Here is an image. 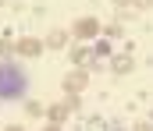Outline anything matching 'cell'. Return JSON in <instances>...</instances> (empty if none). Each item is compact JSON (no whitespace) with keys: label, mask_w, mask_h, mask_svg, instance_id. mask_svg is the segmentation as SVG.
I'll return each mask as SVG.
<instances>
[{"label":"cell","mask_w":153,"mask_h":131,"mask_svg":"<svg viewBox=\"0 0 153 131\" xmlns=\"http://www.w3.org/2000/svg\"><path fill=\"white\" fill-rule=\"evenodd\" d=\"M22 89H25V75H22L14 64L0 67V99H18Z\"/></svg>","instance_id":"1"},{"label":"cell","mask_w":153,"mask_h":131,"mask_svg":"<svg viewBox=\"0 0 153 131\" xmlns=\"http://www.w3.org/2000/svg\"><path fill=\"white\" fill-rule=\"evenodd\" d=\"M71 32H75L78 39H93V36L100 32V21H96V18H78L75 25H71Z\"/></svg>","instance_id":"2"},{"label":"cell","mask_w":153,"mask_h":131,"mask_svg":"<svg viewBox=\"0 0 153 131\" xmlns=\"http://www.w3.org/2000/svg\"><path fill=\"white\" fill-rule=\"evenodd\" d=\"M85 85H89V75H85V71H71V75L64 78V89H68V96H78Z\"/></svg>","instance_id":"3"},{"label":"cell","mask_w":153,"mask_h":131,"mask_svg":"<svg viewBox=\"0 0 153 131\" xmlns=\"http://www.w3.org/2000/svg\"><path fill=\"white\" fill-rule=\"evenodd\" d=\"M14 50H18L22 57H39V53H43V43L29 36V39H22V43H14Z\"/></svg>","instance_id":"4"},{"label":"cell","mask_w":153,"mask_h":131,"mask_svg":"<svg viewBox=\"0 0 153 131\" xmlns=\"http://www.w3.org/2000/svg\"><path fill=\"white\" fill-rule=\"evenodd\" d=\"M43 113H46L53 124H64V117H68L71 110H68V103H53V106H50V110H43Z\"/></svg>","instance_id":"5"},{"label":"cell","mask_w":153,"mask_h":131,"mask_svg":"<svg viewBox=\"0 0 153 131\" xmlns=\"http://www.w3.org/2000/svg\"><path fill=\"white\" fill-rule=\"evenodd\" d=\"M64 43H68V32H61V29H53V32L46 36V46H57V50H61Z\"/></svg>","instance_id":"6"},{"label":"cell","mask_w":153,"mask_h":131,"mask_svg":"<svg viewBox=\"0 0 153 131\" xmlns=\"http://www.w3.org/2000/svg\"><path fill=\"white\" fill-rule=\"evenodd\" d=\"M114 71H117V75L132 71V60H128V57H117V60H114Z\"/></svg>","instance_id":"7"},{"label":"cell","mask_w":153,"mask_h":131,"mask_svg":"<svg viewBox=\"0 0 153 131\" xmlns=\"http://www.w3.org/2000/svg\"><path fill=\"white\" fill-rule=\"evenodd\" d=\"M71 60H75V64H89V50H82V46H78L75 53H71Z\"/></svg>","instance_id":"8"},{"label":"cell","mask_w":153,"mask_h":131,"mask_svg":"<svg viewBox=\"0 0 153 131\" xmlns=\"http://www.w3.org/2000/svg\"><path fill=\"white\" fill-rule=\"evenodd\" d=\"M121 4H125V7H132V4H135V0H117V7H121Z\"/></svg>","instance_id":"9"},{"label":"cell","mask_w":153,"mask_h":131,"mask_svg":"<svg viewBox=\"0 0 153 131\" xmlns=\"http://www.w3.org/2000/svg\"><path fill=\"white\" fill-rule=\"evenodd\" d=\"M4 4H7V0H0V7H4Z\"/></svg>","instance_id":"10"}]
</instances>
